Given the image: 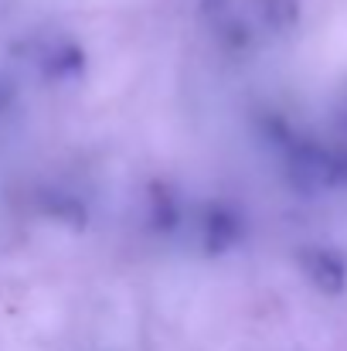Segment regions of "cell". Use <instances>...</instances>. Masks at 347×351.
I'll return each mask as SVG.
<instances>
[{
    "label": "cell",
    "mask_w": 347,
    "mask_h": 351,
    "mask_svg": "<svg viewBox=\"0 0 347 351\" xmlns=\"http://www.w3.org/2000/svg\"><path fill=\"white\" fill-rule=\"evenodd\" d=\"M0 106H3V96H0Z\"/></svg>",
    "instance_id": "6da1fadb"
}]
</instances>
